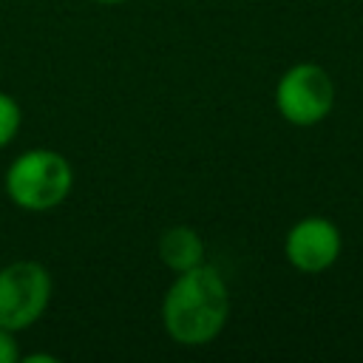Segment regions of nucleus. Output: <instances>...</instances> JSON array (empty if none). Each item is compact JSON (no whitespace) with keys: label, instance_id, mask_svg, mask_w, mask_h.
<instances>
[{"label":"nucleus","instance_id":"1","mask_svg":"<svg viewBox=\"0 0 363 363\" xmlns=\"http://www.w3.org/2000/svg\"><path fill=\"white\" fill-rule=\"evenodd\" d=\"M230 315V289L210 264L176 272L162 298V326L179 346H207Z\"/></svg>","mask_w":363,"mask_h":363},{"label":"nucleus","instance_id":"2","mask_svg":"<svg viewBox=\"0 0 363 363\" xmlns=\"http://www.w3.org/2000/svg\"><path fill=\"white\" fill-rule=\"evenodd\" d=\"M74 184L71 162L51 147L20 153L6 170V196L26 213H48L60 207Z\"/></svg>","mask_w":363,"mask_h":363},{"label":"nucleus","instance_id":"3","mask_svg":"<svg viewBox=\"0 0 363 363\" xmlns=\"http://www.w3.org/2000/svg\"><path fill=\"white\" fill-rule=\"evenodd\" d=\"M335 105V82L329 71L318 62H295L289 65L275 85V108L278 113L298 128H309L323 122Z\"/></svg>","mask_w":363,"mask_h":363},{"label":"nucleus","instance_id":"4","mask_svg":"<svg viewBox=\"0 0 363 363\" xmlns=\"http://www.w3.org/2000/svg\"><path fill=\"white\" fill-rule=\"evenodd\" d=\"M51 272L40 261H11L0 267V326L28 329L43 318L51 301Z\"/></svg>","mask_w":363,"mask_h":363},{"label":"nucleus","instance_id":"5","mask_svg":"<svg viewBox=\"0 0 363 363\" xmlns=\"http://www.w3.org/2000/svg\"><path fill=\"white\" fill-rule=\"evenodd\" d=\"M343 250V238L335 221L323 216H306L295 221L284 238V255L286 261L306 275L329 269Z\"/></svg>","mask_w":363,"mask_h":363},{"label":"nucleus","instance_id":"6","mask_svg":"<svg viewBox=\"0 0 363 363\" xmlns=\"http://www.w3.org/2000/svg\"><path fill=\"white\" fill-rule=\"evenodd\" d=\"M159 258H162V264L170 272L193 269V267L204 264V241H201V235L193 227L176 224V227L162 233V238H159Z\"/></svg>","mask_w":363,"mask_h":363},{"label":"nucleus","instance_id":"7","mask_svg":"<svg viewBox=\"0 0 363 363\" xmlns=\"http://www.w3.org/2000/svg\"><path fill=\"white\" fill-rule=\"evenodd\" d=\"M20 119H23V113H20L17 99H11L6 91H0V147H6L17 136Z\"/></svg>","mask_w":363,"mask_h":363},{"label":"nucleus","instance_id":"8","mask_svg":"<svg viewBox=\"0 0 363 363\" xmlns=\"http://www.w3.org/2000/svg\"><path fill=\"white\" fill-rule=\"evenodd\" d=\"M0 363H20V349L14 340V332L0 326Z\"/></svg>","mask_w":363,"mask_h":363},{"label":"nucleus","instance_id":"9","mask_svg":"<svg viewBox=\"0 0 363 363\" xmlns=\"http://www.w3.org/2000/svg\"><path fill=\"white\" fill-rule=\"evenodd\" d=\"M20 360H23V363H57L54 354H40V352H34V354H20Z\"/></svg>","mask_w":363,"mask_h":363},{"label":"nucleus","instance_id":"10","mask_svg":"<svg viewBox=\"0 0 363 363\" xmlns=\"http://www.w3.org/2000/svg\"><path fill=\"white\" fill-rule=\"evenodd\" d=\"M94 3H102V6H116V3H125V0H94Z\"/></svg>","mask_w":363,"mask_h":363}]
</instances>
